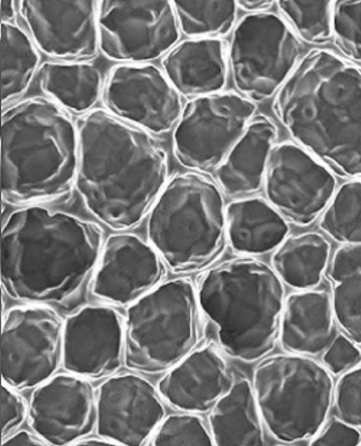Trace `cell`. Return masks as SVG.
Masks as SVG:
<instances>
[{
  "label": "cell",
  "instance_id": "cell-1",
  "mask_svg": "<svg viewBox=\"0 0 361 446\" xmlns=\"http://www.w3.org/2000/svg\"><path fill=\"white\" fill-rule=\"evenodd\" d=\"M79 155L75 186L87 209L109 228L138 224L167 182L164 149L152 133L94 109L76 122Z\"/></svg>",
  "mask_w": 361,
  "mask_h": 446
},
{
  "label": "cell",
  "instance_id": "cell-2",
  "mask_svg": "<svg viewBox=\"0 0 361 446\" xmlns=\"http://www.w3.org/2000/svg\"><path fill=\"white\" fill-rule=\"evenodd\" d=\"M277 118L300 147L329 170L361 178V68L312 50L275 94Z\"/></svg>",
  "mask_w": 361,
  "mask_h": 446
},
{
  "label": "cell",
  "instance_id": "cell-3",
  "mask_svg": "<svg viewBox=\"0 0 361 446\" xmlns=\"http://www.w3.org/2000/svg\"><path fill=\"white\" fill-rule=\"evenodd\" d=\"M103 244L101 228L92 221L25 206L11 213L2 227L3 287L17 300L63 302L93 273Z\"/></svg>",
  "mask_w": 361,
  "mask_h": 446
},
{
  "label": "cell",
  "instance_id": "cell-4",
  "mask_svg": "<svg viewBox=\"0 0 361 446\" xmlns=\"http://www.w3.org/2000/svg\"><path fill=\"white\" fill-rule=\"evenodd\" d=\"M1 195L8 203L33 205L67 193L78 164L77 124L45 97L6 106L1 115Z\"/></svg>",
  "mask_w": 361,
  "mask_h": 446
},
{
  "label": "cell",
  "instance_id": "cell-5",
  "mask_svg": "<svg viewBox=\"0 0 361 446\" xmlns=\"http://www.w3.org/2000/svg\"><path fill=\"white\" fill-rule=\"evenodd\" d=\"M197 293L201 311L216 326L219 342L230 356L252 362L274 349L285 299L272 267L250 257L226 261L202 275Z\"/></svg>",
  "mask_w": 361,
  "mask_h": 446
},
{
  "label": "cell",
  "instance_id": "cell-6",
  "mask_svg": "<svg viewBox=\"0 0 361 446\" xmlns=\"http://www.w3.org/2000/svg\"><path fill=\"white\" fill-rule=\"evenodd\" d=\"M150 244L173 271H195L221 253L226 237V209L219 188L197 173L167 181L149 213Z\"/></svg>",
  "mask_w": 361,
  "mask_h": 446
},
{
  "label": "cell",
  "instance_id": "cell-7",
  "mask_svg": "<svg viewBox=\"0 0 361 446\" xmlns=\"http://www.w3.org/2000/svg\"><path fill=\"white\" fill-rule=\"evenodd\" d=\"M200 306L192 283L159 284L128 306L124 360L130 369L158 373L195 349L201 335Z\"/></svg>",
  "mask_w": 361,
  "mask_h": 446
},
{
  "label": "cell",
  "instance_id": "cell-8",
  "mask_svg": "<svg viewBox=\"0 0 361 446\" xmlns=\"http://www.w3.org/2000/svg\"><path fill=\"white\" fill-rule=\"evenodd\" d=\"M252 388L263 423L283 442L315 435L325 422L333 398L325 367L302 354H277L259 363Z\"/></svg>",
  "mask_w": 361,
  "mask_h": 446
},
{
  "label": "cell",
  "instance_id": "cell-9",
  "mask_svg": "<svg viewBox=\"0 0 361 446\" xmlns=\"http://www.w3.org/2000/svg\"><path fill=\"white\" fill-rule=\"evenodd\" d=\"M300 44L290 27L271 13H251L234 29L228 61L233 83L247 99L277 92L298 64Z\"/></svg>",
  "mask_w": 361,
  "mask_h": 446
},
{
  "label": "cell",
  "instance_id": "cell-10",
  "mask_svg": "<svg viewBox=\"0 0 361 446\" xmlns=\"http://www.w3.org/2000/svg\"><path fill=\"white\" fill-rule=\"evenodd\" d=\"M99 51L119 63H145L176 44L179 26L172 1H98Z\"/></svg>",
  "mask_w": 361,
  "mask_h": 446
},
{
  "label": "cell",
  "instance_id": "cell-11",
  "mask_svg": "<svg viewBox=\"0 0 361 446\" xmlns=\"http://www.w3.org/2000/svg\"><path fill=\"white\" fill-rule=\"evenodd\" d=\"M251 100L231 92L195 97L183 109L173 134V150L185 167L215 171L254 116Z\"/></svg>",
  "mask_w": 361,
  "mask_h": 446
},
{
  "label": "cell",
  "instance_id": "cell-12",
  "mask_svg": "<svg viewBox=\"0 0 361 446\" xmlns=\"http://www.w3.org/2000/svg\"><path fill=\"white\" fill-rule=\"evenodd\" d=\"M63 322L42 304L9 310L2 323L1 372L9 387L25 390L51 378L62 360Z\"/></svg>",
  "mask_w": 361,
  "mask_h": 446
},
{
  "label": "cell",
  "instance_id": "cell-13",
  "mask_svg": "<svg viewBox=\"0 0 361 446\" xmlns=\"http://www.w3.org/2000/svg\"><path fill=\"white\" fill-rule=\"evenodd\" d=\"M263 185L267 201L284 218L305 225L326 208L336 180L331 171L302 147L282 142L270 151Z\"/></svg>",
  "mask_w": 361,
  "mask_h": 446
},
{
  "label": "cell",
  "instance_id": "cell-14",
  "mask_svg": "<svg viewBox=\"0 0 361 446\" xmlns=\"http://www.w3.org/2000/svg\"><path fill=\"white\" fill-rule=\"evenodd\" d=\"M101 100L110 113L152 134L170 130L183 109L180 94L151 63L112 67Z\"/></svg>",
  "mask_w": 361,
  "mask_h": 446
},
{
  "label": "cell",
  "instance_id": "cell-15",
  "mask_svg": "<svg viewBox=\"0 0 361 446\" xmlns=\"http://www.w3.org/2000/svg\"><path fill=\"white\" fill-rule=\"evenodd\" d=\"M18 13L38 50L56 61H88L99 51L94 0L18 1Z\"/></svg>",
  "mask_w": 361,
  "mask_h": 446
},
{
  "label": "cell",
  "instance_id": "cell-16",
  "mask_svg": "<svg viewBox=\"0 0 361 446\" xmlns=\"http://www.w3.org/2000/svg\"><path fill=\"white\" fill-rule=\"evenodd\" d=\"M161 397L148 380L133 373L110 377L96 398L97 431L114 443H145L164 418Z\"/></svg>",
  "mask_w": 361,
  "mask_h": 446
},
{
  "label": "cell",
  "instance_id": "cell-17",
  "mask_svg": "<svg viewBox=\"0 0 361 446\" xmlns=\"http://www.w3.org/2000/svg\"><path fill=\"white\" fill-rule=\"evenodd\" d=\"M96 398L83 377L59 374L39 385L28 407L29 422L40 439L54 445L74 443L96 425Z\"/></svg>",
  "mask_w": 361,
  "mask_h": 446
},
{
  "label": "cell",
  "instance_id": "cell-18",
  "mask_svg": "<svg viewBox=\"0 0 361 446\" xmlns=\"http://www.w3.org/2000/svg\"><path fill=\"white\" fill-rule=\"evenodd\" d=\"M163 259L138 236L118 233L104 242L93 271L92 294L117 305H130L159 285Z\"/></svg>",
  "mask_w": 361,
  "mask_h": 446
},
{
  "label": "cell",
  "instance_id": "cell-19",
  "mask_svg": "<svg viewBox=\"0 0 361 446\" xmlns=\"http://www.w3.org/2000/svg\"><path fill=\"white\" fill-rule=\"evenodd\" d=\"M124 348L125 325L109 306H85L63 322L61 362L72 374L109 376L120 368Z\"/></svg>",
  "mask_w": 361,
  "mask_h": 446
},
{
  "label": "cell",
  "instance_id": "cell-20",
  "mask_svg": "<svg viewBox=\"0 0 361 446\" xmlns=\"http://www.w3.org/2000/svg\"><path fill=\"white\" fill-rule=\"evenodd\" d=\"M228 365L212 345L192 350L160 379L157 390L167 403L185 412L210 411L232 386Z\"/></svg>",
  "mask_w": 361,
  "mask_h": 446
},
{
  "label": "cell",
  "instance_id": "cell-21",
  "mask_svg": "<svg viewBox=\"0 0 361 446\" xmlns=\"http://www.w3.org/2000/svg\"><path fill=\"white\" fill-rule=\"evenodd\" d=\"M227 64L224 44L216 37L183 41L161 60L162 70L176 90L195 98L219 92L226 84Z\"/></svg>",
  "mask_w": 361,
  "mask_h": 446
},
{
  "label": "cell",
  "instance_id": "cell-22",
  "mask_svg": "<svg viewBox=\"0 0 361 446\" xmlns=\"http://www.w3.org/2000/svg\"><path fill=\"white\" fill-rule=\"evenodd\" d=\"M331 299L323 290H305L285 300L279 339L288 351L313 355L324 352L335 338Z\"/></svg>",
  "mask_w": 361,
  "mask_h": 446
},
{
  "label": "cell",
  "instance_id": "cell-23",
  "mask_svg": "<svg viewBox=\"0 0 361 446\" xmlns=\"http://www.w3.org/2000/svg\"><path fill=\"white\" fill-rule=\"evenodd\" d=\"M276 135V128L269 118L263 115L252 117L215 170L217 181L227 194L242 196L259 190Z\"/></svg>",
  "mask_w": 361,
  "mask_h": 446
},
{
  "label": "cell",
  "instance_id": "cell-24",
  "mask_svg": "<svg viewBox=\"0 0 361 446\" xmlns=\"http://www.w3.org/2000/svg\"><path fill=\"white\" fill-rule=\"evenodd\" d=\"M226 226L231 247L246 255L276 249L288 233L284 217L267 200L259 197L230 203L226 208Z\"/></svg>",
  "mask_w": 361,
  "mask_h": 446
},
{
  "label": "cell",
  "instance_id": "cell-25",
  "mask_svg": "<svg viewBox=\"0 0 361 446\" xmlns=\"http://www.w3.org/2000/svg\"><path fill=\"white\" fill-rule=\"evenodd\" d=\"M40 90L68 112L80 116L101 100L105 78L89 61H48L36 75Z\"/></svg>",
  "mask_w": 361,
  "mask_h": 446
},
{
  "label": "cell",
  "instance_id": "cell-26",
  "mask_svg": "<svg viewBox=\"0 0 361 446\" xmlns=\"http://www.w3.org/2000/svg\"><path fill=\"white\" fill-rule=\"evenodd\" d=\"M263 423L252 385L245 378L233 382L209 416L214 445L220 446L263 445Z\"/></svg>",
  "mask_w": 361,
  "mask_h": 446
},
{
  "label": "cell",
  "instance_id": "cell-27",
  "mask_svg": "<svg viewBox=\"0 0 361 446\" xmlns=\"http://www.w3.org/2000/svg\"><path fill=\"white\" fill-rule=\"evenodd\" d=\"M329 252L328 241L319 233L309 232L290 236L276 249L272 268L289 286L307 290L320 282Z\"/></svg>",
  "mask_w": 361,
  "mask_h": 446
},
{
  "label": "cell",
  "instance_id": "cell-28",
  "mask_svg": "<svg viewBox=\"0 0 361 446\" xmlns=\"http://www.w3.org/2000/svg\"><path fill=\"white\" fill-rule=\"evenodd\" d=\"M1 104L23 95L41 66L40 51L25 29L16 21L1 22Z\"/></svg>",
  "mask_w": 361,
  "mask_h": 446
},
{
  "label": "cell",
  "instance_id": "cell-29",
  "mask_svg": "<svg viewBox=\"0 0 361 446\" xmlns=\"http://www.w3.org/2000/svg\"><path fill=\"white\" fill-rule=\"evenodd\" d=\"M179 28L195 38L227 34L236 16L235 1H173Z\"/></svg>",
  "mask_w": 361,
  "mask_h": 446
},
{
  "label": "cell",
  "instance_id": "cell-30",
  "mask_svg": "<svg viewBox=\"0 0 361 446\" xmlns=\"http://www.w3.org/2000/svg\"><path fill=\"white\" fill-rule=\"evenodd\" d=\"M319 225L338 242L361 243V180L340 187L324 209Z\"/></svg>",
  "mask_w": 361,
  "mask_h": 446
},
{
  "label": "cell",
  "instance_id": "cell-31",
  "mask_svg": "<svg viewBox=\"0 0 361 446\" xmlns=\"http://www.w3.org/2000/svg\"><path fill=\"white\" fill-rule=\"evenodd\" d=\"M331 1H279L286 20L300 38L310 44H324L333 37Z\"/></svg>",
  "mask_w": 361,
  "mask_h": 446
},
{
  "label": "cell",
  "instance_id": "cell-32",
  "mask_svg": "<svg viewBox=\"0 0 361 446\" xmlns=\"http://www.w3.org/2000/svg\"><path fill=\"white\" fill-rule=\"evenodd\" d=\"M151 443L157 446L214 445L211 433L203 421L189 412L164 419L154 433Z\"/></svg>",
  "mask_w": 361,
  "mask_h": 446
},
{
  "label": "cell",
  "instance_id": "cell-33",
  "mask_svg": "<svg viewBox=\"0 0 361 446\" xmlns=\"http://www.w3.org/2000/svg\"><path fill=\"white\" fill-rule=\"evenodd\" d=\"M331 299L334 317L355 342H361V273L337 283Z\"/></svg>",
  "mask_w": 361,
  "mask_h": 446
},
{
  "label": "cell",
  "instance_id": "cell-34",
  "mask_svg": "<svg viewBox=\"0 0 361 446\" xmlns=\"http://www.w3.org/2000/svg\"><path fill=\"white\" fill-rule=\"evenodd\" d=\"M333 37L349 58L361 62V1L341 0L333 3Z\"/></svg>",
  "mask_w": 361,
  "mask_h": 446
},
{
  "label": "cell",
  "instance_id": "cell-35",
  "mask_svg": "<svg viewBox=\"0 0 361 446\" xmlns=\"http://www.w3.org/2000/svg\"><path fill=\"white\" fill-rule=\"evenodd\" d=\"M334 392L336 416L353 426L361 427V366L345 372Z\"/></svg>",
  "mask_w": 361,
  "mask_h": 446
},
{
  "label": "cell",
  "instance_id": "cell-36",
  "mask_svg": "<svg viewBox=\"0 0 361 446\" xmlns=\"http://www.w3.org/2000/svg\"><path fill=\"white\" fill-rule=\"evenodd\" d=\"M323 361L332 373H344L361 362V351L348 337L339 335L324 350Z\"/></svg>",
  "mask_w": 361,
  "mask_h": 446
},
{
  "label": "cell",
  "instance_id": "cell-37",
  "mask_svg": "<svg viewBox=\"0 0 361 446\" xmlns=\"http://www.w3.org/2000/svg\"><path fill=\"white\" fill-rule=\"evenodd\" d=\"M27 407L24 399L12 388H1V425L2 440L11 435L23 422Z\"/></svg>",
  "mask_w": 361,
  "mask_h": 446
},
{
  "label": "cell",
  "instance_id": "cell-38",
  "mask_svg": "<svg viewBox=\"0 0 361 446\" xmlns=\"http://www.w3.org/2000/svg\"><path fill=\"white\" fill-rule=\"evenodd\" d=\"M361 442V434L356 427L342 420L332 419L312 440L314 446H355Z\"/></svg>",
  "mask_w": 361,
  "mask_h": 446
},
{
  "label": "cell",
  "instance_id": "cell-39",
  "mask_svg": "<svg viewBox=\"0 0 361 446\" xmlns=\"http://www.w3.org/2000/svg\"><path fill=\"white\" fill-rule=\"evenodd\" d=\"M358 273H361V243L345 244L335 252L329 275L337 283Z\"/></svg>",
  "mask_w": 361,
  "mask_h": 446
},
{
  "label": "cell",
  "instance_id": "cell-40",
  "mask_svg": "<svg viewBox=\"0 0 361 446\" xmlns=\"http://www.w3.org/2000/svg\"><path fill=\"white\" fill-rule=\"evenodd\" d=\"M45 442L35 437L32 433L26 430H20L13 433L2 440V446L13 445H44Z\"/></svg>",
  "mask_w": 361,
  "mask_h": 446
},
{
  "label": "cell",
  "instance_id": "cell-41",
  "mask_svg": "<svg viewBox=\"0 0 361 446\" xmlns=\"http://www.w3.org/2000/svg\"><path fill=\"white\" fill-rule=\"evenodd\" d=\"M273 4L274 1L268 0H245L236 1L237 6L245 11L253 12V13H262L269 8Z\"/></svg>",
  "mask_w": 361,
  "mask_h": 446
},
{
  "label": "cell",
  "instance_id": "cell-42",
  "mask_svg": "<svg viewBox=\"0 0 361 446\" xmlns=\"http://www.w3.org/2000/svg\"><path fill=\"white\" fill-rule=\"evenodd\" d=\"M16 1H1V22H14L18 16Z\"/></svg>",
  "mask_w": 361,
  "mask_h": 446
},
{
  "label": "cell",
  "instance_id": "cell-43",
  "mask_svg": "<svg viewBox=\"0 0 361 446\" xmlns=\"http://www.w3.org/2000/svg\"><path fill=\"white\" fill-rule=\"evenodd\" d=\"M76 445H115V443L111 440H106L105 438H82L74 442Z\"/></svg>",
  "mask_w": 361,
  "mask_h": 446
}]
</instances>
